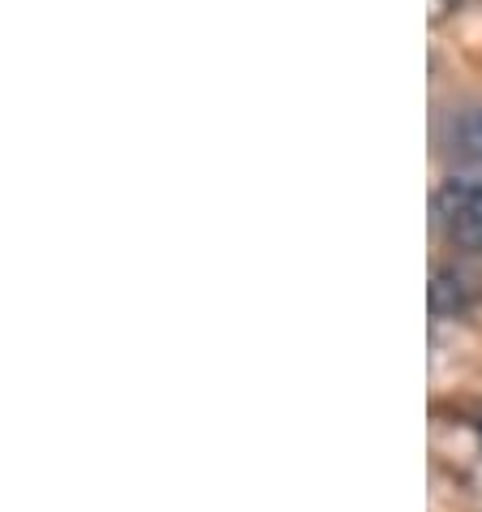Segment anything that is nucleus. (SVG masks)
Masks as SVG:
<instances>
[{
	"instance_id": "1",
	"label": "nucleus",
	"mask_w": 482,
	"mask_h": 512,
	"mask_svg": "<svg viewBox=\"0 0 482 512\" xmlns=\"http://www.w3.org/2000/svg\"><path fill=\"white\" fill-rule=\"evenodd\" d=\"M435 224L457 250H482V177H452L435 194Z\"/></svg>"
},
{
	"instance_id": "2",
	"label": "nucleus",
	"mask_w": 482,
	"mask_h": 512,
	"mask_svg": "<svg viewBox=\"0 0 482 512\" xmlns=\"http://www.w3.org/2000/svg\"><path fill=\"white\" fill-rule=\"evenodd\" d=\"M482 302V276L465 263H448L431 276V310L435 315H465Z\"/></svg>"
},
{
	"instance_id": "3",
	"label": "nucleus",
	"mask_w": 482,
	"mask_h": 512,
	"mask_svg": "<svg viewBox=\"0 0 482 512\" xmlns=\"http://www.w3.org/2000/svg\"><path fill=\"white\" fill-rule=\"evenodd\" d=\"M452 151H457L461 160H482V108L465 112V117L452 125Z\"/></svg>"
}]
</instances>
